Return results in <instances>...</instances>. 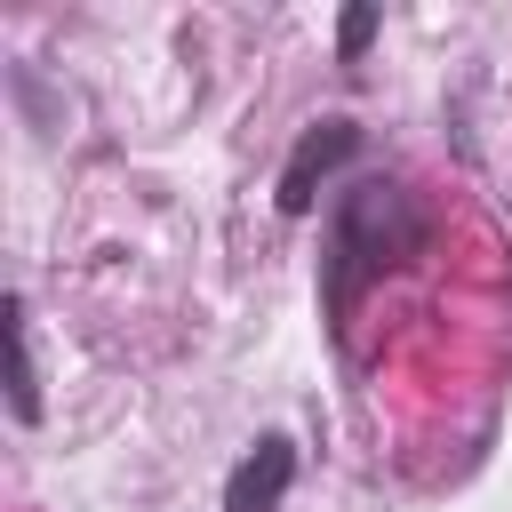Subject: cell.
<instances>
[{
	"label": "cell",
	"instance_id": "obj_1",
	"mask_svg": "<svg viewBox=\"0 0 512 512\" xmlns=\"http://www.w3.org/2000/svg\"><path fill=\"white\" fill-rule=\"evenodd\" d=\"M432 248V208L424 192H408L400 176H360L336 192L328 208V240H320V320L344 336L360 296L384 288L392 272H408Z\"/></svg>",
	"mask_w": 512,
	"mask_h": 512
},
{
	"label": "cell",
	"instance_id": "obj_2",
	"mask_svg": "<svg viewBox=\"0 0 512 512\" xmlns=\"http://www.w3.org/2000/svg\"><path fill=\"white\" fill-rule=\"evenodd\" d=\"M360 152V120H344V112H328V120H312L304 136H296V152H288V168H280V192H272V208L296 224V216H312L320 208V184L344 168Z\"/></svg>",
	"mask_w": 512,
	"mask_h": 512
},
{
	"label": "cell",
	"instance_id": "obj_4",
	"mask_svg": "<svg viewBox=\"0 0 512 512\" xmlns=\"http://www.w3.org/2000/svg\"><path fill=\"white\" fill-rule=\"evenodd\" d=\"M8 352H16L8 408H16V424H40V352H32V312H24V296H8Z\"/></svg>",
	"mask_w": 512,
	"mask_h": 512
},
{
	"label": "cell",
	"instance_id": "obj_5",
	"mask_svg": "<svg viewBox=\"0 0 512 512\" xmlns=\"http://www.w3.org/2000/svg\"><path fill=\"white\" fill-rule=\"evenodd\" d=\"M376 32H384V8H376V0H360V8H344V16H336V56H344V64H360Z\"/></svg>",
	"mask_w": 512,
	"mask_h": 512
},
{
	"label": "cell",
	"instance_id": "obj_3",
	"mask_svg": "<svg viewBox=\"0 0 512 512\" xmlns=\"http://www.w3.org/2000/svg\"><path fill=\"white\" fill-rule=\"evenodd\" d=\"M296 488V440L288 432H264L232 472H224V512H280Z\"/></svg>",
	"mask_w": 512,
	"mask_h": 512
}]
</instances>
